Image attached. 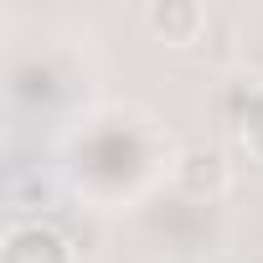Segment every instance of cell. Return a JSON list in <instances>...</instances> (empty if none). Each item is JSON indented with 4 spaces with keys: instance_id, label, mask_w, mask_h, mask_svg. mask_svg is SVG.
I'll list each match as a JSON object with an SVG mask.
<instances>
[{
    "instance_id": "obj_2",
    "label": "cell",
    "mask_w": 263,
    "mask_h": 263,
    "mask_svg": "<svg viewBox=\"0 0 263 263\" xmlns=\"http://www.w3.org/2000/svg\"><path fill=\"white\" fill-rule=\"evenodd\" d=\"M242 140H248V150L263 160V88H253L248 103H242Z\"/></svg>"
},
{
    "instance_id": "obj_3",
    "label": "cell",
    "mask_w": 263,
    "mask_h": 263,
    "mask_svg": "<svg viewBox=\"0 0 263 263\" xmlns=\"http://www.w3.org/2000/svg\"><path fill=\"white\" fill-rule=\"evenodd\" d=\"M160 31H176V26H196V11L191 6H181V11H171V6H155V16H150Z\"/></svg>"
},
{
    "instance_id": "obj_1",
    "label": "cell",
    "mask_w": 263,
    "mask_h": 263,
    "mask_svg": "<svg viewBox=\"0 0 263 263\" xmlns=\"http://www.w3.org/2000/svg\"><path fill=\"white\" fill-rule=\"evenodd\" d=\"M6 263H72V258L52 227H16L6 237Z\"/></svg>"
}]
</instances>
